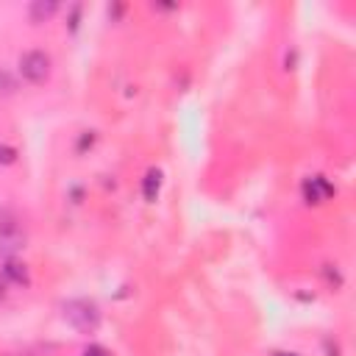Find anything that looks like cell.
<instances>
[{
	"instance_id": "1",
	"label": "cell",
	"mask_w": 356,
	"mask_h": 356,
	"mask_svg": "<svg viewBox=\"0 0 356 356\" xmlns=\"http://www.w3.org/2000/svg\"><path fill=\"white\" fill-rule=\"evenodd\" d=\"M61 317L78 331V334H95L100 328V309L89 298H70L61 303Z\"/></svg>"
},
{
	"instance_id": "2",
	"label": "cell",
	"mask_w": 356,
	"mask_h": 356,
	"mask_svg": "<svg viewBox=\"0 0 356 356\" xmlns=\"http://www.w3.org/2000/svg\"><path fill=\"white\" fill-rule=\"evenodd\" d=\"M17 70L28 83H44L50 78V56L44 50H25L17 58Z\"/></svg>"
},
{
	"instance_id": "3",
	"label": "cell",
	"mask_w": 356,
	"mask_h": 356,
	"mask_svg": "<svg viewBox=\"0 0 356 356\" xmlns=\"http://www.w3.org/2000/svg\"><path fill=\"white\" fill-rule=\"evenodd\" d=\"M25 248V234L17 222V217L11 214H0V253L11 256L14 250Z\"/></svg>"
},
{
	"instance_id": "4",
	"label": "cell",
	"mask_w": 356,
	"mask_h": 356,
	"mask_svg": "<svg viewBox=\"0 0 356 356\" xmlns=\"http://www.w3.org/2000/svg\"><path fill=\"white\" fill-rule=\"evenodd\" d=\"M300 192H303V200H306V203H323V200H328L337 189H334V184L325 181V175H309V178L303 181Z\"/></svg>"
},
{
	"instance_id": "5",
	"label": "cell",
	"mask_w": 356,
	"mask_h": 356,
	"mask_svg": "<svg viewBox=\"0 0 356 356\" xmlns=\"http://www.w3.org/2000/svg\"><path fill=\"white\" fill-rule=\"evenodd\" d=\"M3 278L11 281V284H17V286H31V273H28V267H25L19 259H14V256L6 259V264H3Z\"/></svg>"
},
{
	"instance_id": "6",
	"label": "cell",
	"mask_w": 356,
	"mask_h": 356,
	"mask_svg": "<svg viewBox=\"0 0 356 356\" xmlns=\"http://www.w3.org/2000/svg\"><path fill=\"white\" fill-rule=\"evenodd\" d=\"M56 11H58V3H56V0H33V3L28 6V19L39 25V22H47Z\"/></svg>"
},
{
	"instance_id": "7",
	"label": "cell",
	"mask_w": 356,
	"mask_h": 356,
	"mask_svg": "<svg viewBox=\"0 0 356 356\" xmlns=\"http://www.w3.org/2000/svg\"><path fill=\"white\" fill-rule=\"evenodd\" d=\"M159 192H161V170L159 167H150L145 172V178H142V197L147 203H153L159 197Z\"/></svg>"
},
{
	"instance_id": "8",
	"label": "cell",
	"mask_w": 356,
	"mask_h": 356,
	"mask_svg": "<svg viewBox=\"0 0 356 356\" xmlns=\"http://www.w3.org/2000/svg\"><path fill=\"white\" fill-rule=\"evenodd\" d=\"M14 92H17V81H14V75H11L8 70L0 67V95H14Z\"/></svg>"
},
{
	"instance_id": "9",
	"label": "cell",
	"mask_w": 356,
	"mask_h": 356,
	"mask_svg": "<svg viewBox=\"0 0 356 356\" xmlns=\"http://www.w3.org/2000/svg\"><path fill=\"white\" fill-rule=\"evenodd\" d=\"M14 161H17V147L0 142V164L6 167V164H14Z\"/></svg>"
},
{
	"instance_id": "10",
	"label": "cell",
	"mask_w": 356,
	"mask_h": 356,
	"mask_svg": "<svg viewBox=\"0 0 356 356\" xmlns=\"http://www.w3.org/2000/svg\"><path fill=\"white\" fill-rule=\"evenodd\" d=\"M83 356H111V350L103 348V345H86L83 348Z\"/></svg>"
},
{
	"instance_id": "11",
	"label": "cell",
	"mask_w": 356,
	"mask_h": 356,
	"mask_svg": "<svg viewBox=\"0 0 356 356\" xmlns=\"http://www.w3.org/2000/svg\"><path fill=\"white\" fill-rule=\"evenodd\" d=\"M323 348H325V356H342V350H339V345L334 339H325Z\"/></svg>"
},
{
	"instance_id": "12",
	"label": "cell",
	"mask_w": 356,
	"mask_h": 356,
	"mask_svg": "<svg viewBox=\"0 0 356 356\" xmlns=\"http://www.w3.org/2000/svg\"><path fill=\"white\" fill-rule=\"evenodd\" d=\"M78 19H81V6H72L70 8V31L78 28Z\"/></svg>"
},
{
	"instance_id": "13",
	"label": "cell",
	"mask_w": 356,
	"mask_h": 356,
	"mask_svg": "<svg viewBox=\"0 0 356 356\" xmlns=\"http://www.w3.org/2000/svg\"><path fill=\"white\" fill-rule=\"evenodd\" d=\"M270 356H298V353H292V350H273Z\"/></svg>"
},
{
	"instance_id": "14",
	"label": "cell",
	"mask_w": 356,
	"mask_h": 356,
	"mask_svg": "<svg viewBox=\"0 0 356 356\" xmlns=\"http://www.w3.org/2000/svg\"><path fill=\"white\" fill-rule=\"evenodd\" d=\"M0 298H6V281L0 278Z\"/></svg>"
}]
</instances>
